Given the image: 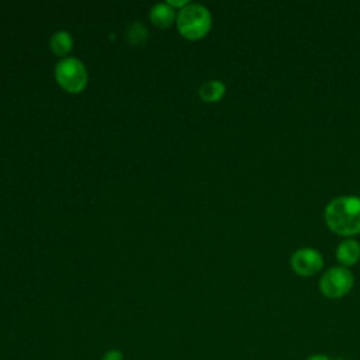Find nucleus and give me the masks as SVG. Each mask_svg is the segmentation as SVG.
<instances>
[{
    "instance_id": "nucleus-8",
    "label": "nucleus",
    "mask_w": 360,
    "mask_h": 360,
    "mask_svg": "<svg viewBox=\"0 0 360 360\" xmlns=\"http://www.w3.org/2000/svg\"><path fill=\"white\" fill-rule=\"evenodd\" d=\"M226 87L222 82L219 80H210L205 82L201 87H200V97L202 101L205 103H217L224 96H225Z\"/></svg>"
},
{
    "instance_id": "nucleus-1",
    "label": "nucleus",
    "mask_w": 360,
    "mask_h": 360,
    "mask_svg": "<svg viewBox=\"0 0 360 360\" xmlns=\"http://www.w3.org/2000/svg\"><path fill=\"white\" fill-rule=\"evenodd\" d=\"M325 222L332 232L342 236L360 233V197L333 198L325 208Z\"/></svg>"
},
{
    "instance_id": "nucleus-11",
    "label": "nucleus",
    "mask_w": 360,
    "mask_h": 360,
    "mask_svg": "<svg viewBox=\"0 0 360 360\" xmlns=\"http://www.w3.org/2000/svg\"><path fill=\"white\" fill-rule=\"evenodd\" d=\"M101 360H124V354L118 349H110L103 354Z\"/></svg>"
},
{
    "instance_id": "nucleus-4",
    "label": "nucleus",
    "mask_w": 360,
    "mask_h": 360,
    "mask_svg": "<svg viewBox=\"0 0 360 360\" xmlns=\"http://www.w3.org/2000/svg\"><path fill=\"white\" fill-rule=\"evenodd\" d=\"M354 284V277L347 267H330L319 280V290L329 300H339L350 292Z\"/></svg>"
},
{
    "instance_id": "nucleus-3",
    "label": "nucleus",
    "mask_w": 360,
    "mask_h": 360,
    "mask_svg": "<svg viewBox=\"0 0 360 360\" xmlns=\"http://www.w3.org/2000/svg\"><path fill=\"white\" fill-rule=\"evenodd\" d=\"M58 84L68 93H80L87 84V70L77 58H63L55 68Z\"/></svg>"
},
{
    "instance_id": "nucleus-5",
    "label": "nucleus",
    "mask_w": 360,
    "mask_h": 360,
    "mask_svg": "<svg viewBox=\"0 0 360 360\" xmlns=\"http://www.w3.org/2000/svg\"><path fill=\"white\" fill-rule=\"evenodd\" d=\"M290 264L298 276L311 277L323 267V259L321 253L312 248H300L291 255Z\"/></svg>"
},
{
    "instance_id": "nucleus-9",
    "label": "nucleus",
    "mask_w": 360,
    "mask_h": 360,
    "mask_svg": "<svg viewBox=\"0 0 360 360\" xmlns=\"http://www.w3.org/2000/svg\"><path fill=\"white\" fill-rule=\"evenodd\" d=\"M49 45H51V49L55 55L65 56L66 53L70 52L72 45H73V39H72V35L68 31H58L51 37Z\"/></svg>"
},
{
    "instance_id": "nucleus-2",
    "label": "nucleus",
    "mask_w": 360,
    "mask_h": 360,
    "mask_svg": "<svg viewBox=\"0 0 360 360\" xmlns=\"http://www.w3.org/2000/svg\"><path fill=\"white\" fill-rule=\"evenodd\" d=\"M176 24L181 37L195 41L208 34L212 25V18L207 7L201 4H187L180 8Z\"/></svg>"
},
{
    "instance_id": "nucleus-13",
    "label": "nucleus",
    "mask_w": 360,
    "mask_h": 360,
    "mask_svg": "<svg viewBox=\"0 0 360 360\" xmlns=\"http://www.w3.org/2000/svg\"><path fill=\"white\" fill-rule=\"evenodd\" d=\"M167 4H169V6H172V7H181V8H183V7H186V6L188 4V1H187V0H181V1L169 0V1H167Z\"/></svg>"
},
{
    "instance_id": "nucleus-7",
    "label": "nucleus",
    "mask_w": 360,
    "mask_h": 360,
    "mask_svg": "<svg viewBox=\"0 0 360 360\" xmlns=\"http://www.w3.org/2000/svg\"><path fill=\"white\" fill-rule=\"evenodd\" d=\"M149 18L158 28H167L174 21V10L167 3H159L150 8Z\"/></svg>"
},
{
    "instance_id": "nucleus-12",
    "label": "nucleus",
    "mask_w": 360,
    "mask_h": 360,
    "mask_svg": "<svg viewBox=\"0 0 360 360\" xmlns=\"http://www.w3.org/2000/svg\"><path fill=\"white\" fill-rule=\"evenodd\" d=\"M305 360H332L330 357H328L326 354H322V353H315V354H311L309 357H307Z\"/></svg>"
},
{
    "instance_id": "nucleus-14",
    "label": "nucleus",
    "mask_w": 360,
    "mask_h": 360,
    "mask_svg": "<svg viewBox=\"0 0 360 360\" xmlns=\"http://www.w3.org/2000/svg\"><path fill=\"white\" fill-rule=\"evenodd\" d=\"M333 360H342V359H333Z\"/></svg>"
},
{
    "instance_id": "nucleus-10",
    "label": "nucleus",
    "mask_w": 360,
    "mask_h": 360,
    "mask_svg": "<svg viewBox=\"0 0 360 360\" xmlns=\"http://www.w3.org/2000/svg\"><path fill=\"white\" fill-rule=\"evenodd\" d=\"M146 28L141 22L135 21L128 30V39L134 45H142L146 39Z\"/></svg>"
},
{
    "instance_id": "nucleus-6",
    "label": "nucleus",
    "mask_w": 360,
    "mask_h": 360,
    "mask_svg": "<svg viewBox=\"0 0 360 360\" xmlns=\"http://www.w3.org/2000/svg\"><path fill=\"white\" fill-rule=\"evenodd\" d=\"M336 259L343 267H350L360 260V243L354 239H345L336 248Z\"/></svg>"
}]
</instances>
